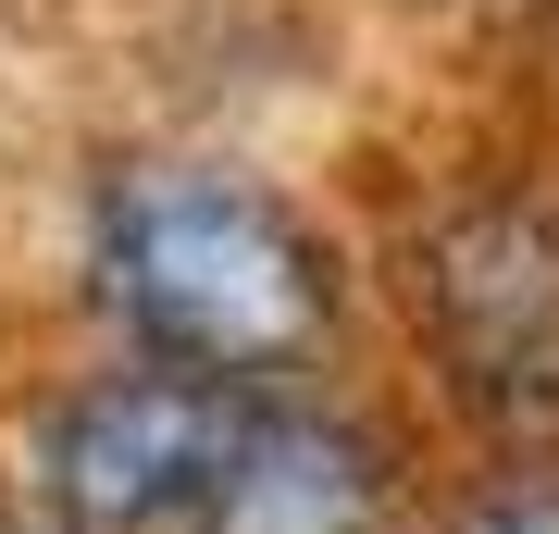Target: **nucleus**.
<instances>
[{
    "label": "nucleus",
    "mask_w": 559,
    "mask_h": 534,
    "mask_svg": "<svg viewBox=\"0 0 559 534\" xmlns=\"http://www.w3.org/2000/svg\"><path fill=\"white\" fill-rule=\"evenodd\" d=\"M87 274H100L112 323L138 336V360L212 373L237 397L311 373L336 336V274L299 237V212L237 175H200V162L112 175L100 224H87Z\"/></svg>",
    "instance_id": "1"
},
{
    "label": "nucleus",
    "mask_w": 559,
    "mask_h": 534,
    "mask_svg": "<svg viewBox=\"0 0 559 534\" xmlns=\"http://www.w3.org/2000/svg\"><path fill=\"white\" fill-rule=\"evenodd\" d=\"M249 436V397L175 360H124L75 385L50 423V522L62 534H200L212 485Z\"/></svg>",
    "instance_id": "2"
},
{
    "label": "nucleus",
    "mask_w": 559,
    "mask_h": 534,
    "mask_svg": "<svg viewBox=\"0 0 559 534\" xmlns=\"http://www.w3.org/2000/svg\"><path fill=\"white\" fill-rule=\"evenodd\" d=\"M436 336L460 385L498 411L559 397V237L535 212H485L436 249Z\"/></svg>",
    "instance_id": "3"
},
{
    "label": "nucleus",
    "mask_w": 559,
    "mask_h": 534,
    "mask_svg": "<svg viewBox=\"0 0 559 534\" xmlns=\"http://www.w3.org/2000/svg\"><path fill=\"white\" fill-rule=\"evenodd\" d=\"M373 510H385L373 436H348L336 411H299V397H249V436L224 460L200 534H373Z\"/></svg>",
    "instance_id": "4"
},
{
    "label": "nucleus",
    "mask_w": 559,
    "mask_h": 534,
    "mask_svg": "<svg viewBox=\"0 0 559 534\" xmlns=\"http://www.w3.org/2000/svg\"><path fill=\"white\" fill-rule=\"evenodd\" d=\"M460 534H559V485H535V497H498V510H473Z\"/></svg>",
    "instance_id": "5"
},
{
    "label": "nucleus",
    "mask_w": 559,
    "mask_h": 534,
    "mask_svg": "<svg viewBox=\"0 0 559 534\" xmlns=\"http://www.w3.org/2000/svg\"><path fill=\"white\" fill-rule=\"evenodd\" d=\"M0 534H62V522H0Z\"/></svg>",
    "instance_id": "6"
}]
</instances>
